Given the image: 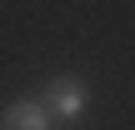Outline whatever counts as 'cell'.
<instances>
[{"label":"cell","mask_w":135,"mask_h":130,"mask_svg":"<svg viewBox=\"0 0 135 130\" xmlns=\"http://www.w3.org/2000/svg\"><path fill=\"white\" fill-rule=\"evenodd\" d=\"M40 105L50 110V120H80L85 105H90V85L80 75H55L45 90H40Z\"/></svg>","instance_id":"obj_1"},{"label":"cell","mask_w":135,"mask_h":130,"mask_svg":"<svg viewBox=\"0 0 135 130\" xmlns=\"http://www.w3.org/2000/svg\"><path fill=\"white\" fill-rule=\"evenodd\" d=\"M0 130H50V110L40 100H10L0 115Z\"/></svg>","instance_id":"obj_2"}]
</instances>
